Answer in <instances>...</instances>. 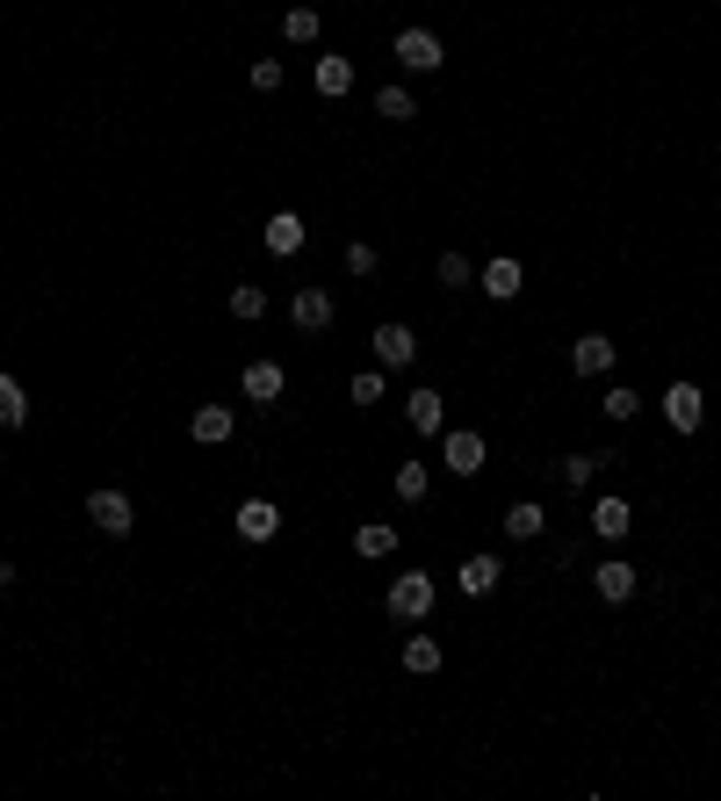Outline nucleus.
<instances>
[{"label":"nucleus","instance_id":"1","mask_svg":"<svg viewBox=\"0 0 721 801\" xmlns=\"http://www.w3.org/2000/svg\"><path fill=\"white\" fill-rule=\"evenodd\" d=\"M433 599H440V593H433V577H426V571L390 577V614H397V621H426Z\"/></svg>","mask_w":721,"mask_h":801},{"label":"nucleus","instance_id":"2","mask_svg":"<svg viewBox=\"0 0 721 801\" xmlns=\"http://www.w3.org/2000/svg\"><path fill=\"white\" fill-rule=\"evenodd\" d=\"M87 520H94V527H102V535H130V527H138V505H130V491H94V499H87Z\"/></svg>","mask_w":721,"mask_h":801},{"label":"nucleus","instance_id":"3","mask_svg":"<svg viewBox=\"0 0 721 801\" xmlns=\"http://www.w3.org/2000/svg\"><path fill=\"white\" fill-rule=\"evenodd\" d=\"M390 52H397V66H404V72H440L447 66V52H440V36H433V30H397Z\"/></svg>","mask_w":721,"mask_h":801},{"label":"nucleus","instance_id":"4","mask_svg":"<svg viewBox=\"0 0 721 801\" xmlns=\"http://www.w3.org/2000/svg\"><path fill=\"white\" fill-rule=\"evenodd\" d=\"M440 462L455 477H477L483 462H491V448H483V434H469V426H447V434H440Z\"/></svg>","mask_w":721,"mask_h":801},{"label":"nucleus","instance_id":"5","mask_svg":"<svg viewBox=\"0 0 721 801\" xmlns=\"http://www.w3.org/2000/svg\"><path fill=\"white\" fill-rule=\"evenodd\" d=\"M664 419L678 426V434H700V426H707V398H700V384H671V390H664Z\"/></svg>","mask_w":721,"mask_h":801},{"label":"nucleus","instance_id":"6","mask_svg":"<svg viewBox=\"0 0 721 801\" xmlns=\"http://www.w3.org/2000/svg\"><path fill=\"white\" fill-rule=\"evenodd\" d=\"M570 368H577L584 384H592V376H614V340H606V332H584L577 347H570Z\"/></svg>","mask_w":721,"mask_h":801},{"label":"nucleus","instance_id":"7","mask_svg":"<svg viewBox=\"0 0 721 801\" xmlns=\"http://www.w3.org/2000/svg\"><path fill=\"white\" fill-rule=\"evenodd\" d=\"M499 577H505V563H499V557H462L455 585H462L469 599H491V593H499Z\"/></svg>","mask_w":721,"mask_h":801},{"label":"nucleus","instance_id":"8","mask_svg":"<svg viewBox=\"0 0 721 801\" xmlns=\"http://www.w3.org/2000/svg\"><path fill=\"white\" fill-rule=\"evenodd\" d=\"M239 535L245 541H275L282 535V505L275 499H245L239 505Z\"/></svg>","mask_w":721,"mask_h":801},{"label":"nucleus","instance_id":"9","mask_svg":"<svg viewBox=\"0 0 721 801\" xmlns=\"http://www.w3.org/2000/svg\"><path fill=\"white\" fill-rule=\"evenodd\" d=\"M376 362H382V368H412V362H419L412 325H376Z\"/></svg>","mask_w":721,"mask_h":801},{"label":"nucleus","instance_id":"10","mask_svg":"<svg viewBox=\"0 0 721 801\" xmlns=\"http://www.w3.org/2000/svg\"><path fill=\"white\" fill-rule=\"evenodd\" d=\"M404 419H412L419 434H447V398H440V390H426V384H419L412 398H404Z\"/></svg>","mask_w":721,"mask_h":801},{"label":"nucleus","instance_id":"11","mask_svg":"<svg viewBox=\"0 0 721 801\" xmlns=\"http://www.w3.org/2000/svg\"><path fill=\"white\" fill-rule=\"evenodd\" d=\"M592 593L606 599V607H620V599H636V563H599V571H592Z\"/></svg>","mask_w":721,"mask_h":801},{"label":"nucleus","instance_id":"12","mask_svg":"<svg viewBox=\"0 0 721 801\" xmlns=\"http://www.w3.org/2000/svg\"><path fill=\"white\" fill-rule=\"evenodd\" d=\"M289 318H296V332H325L332 325V297H325V289H296Z\"/></svg>","mask_w":721,"mask_h":801},{"label":"nucleus","instance_id":"13","mask_svg":"<svg viewBox=\"0 0 721 801\" xmlns=\"http://www.w3.org/2000/svg\"><path fill=\"white\" fill-rule=\"evenodd\" d=\"M267 253H275V261L304 253V217H296V209H275V217H267Z\"/></svg>","mask_w":721,"mask_h":801},{"label":"nucleus","instance_id":"14","mask_svg":"<svg viewBox=\"0 0 721 801\" xmlns=\"http://www.w3.org/2000/svg\"><path fill=\"white\" fill-rule=\"evenodd\" d=\"M188 434L203 440V448H224V440H231V404H195Z\"/></svg>","mask_w":721,"mask_h":801},{"label":"nucleus","instance_id":"15","mask_svg":"<svg viewBox=\"0 0 721 801\" xmlns=\"http://www.w3.org/2000/svg\"><path fill=\"white\" fill-rule=\"evenodd\" d=\"M519 282H527V275H519V261H513V253H499V261L483 267V297H491V304H513Z\"/></svg>","mask_w":721,"mask_h":801},{"label":"nucleus","instance_id":"16","mask_svg":"<svg viewBox=\"0 0 721 801\" xmlns=\"http://www.w3.org/2000/svg\"><path fill=\"white\" fill-rule=\"evenodd\" d=\"M628 527H636L628 499H599V505H592V535H599V541H628Z\"/></svg>","mask_w":721,"mask_h":801},{"label":"nucleus","instance_id":"17","mask_svg":"<svg viewBox=\"0 0 721 801\" xmlns=\"http://www.w3.org/2000/svg\"><path fill=\"white\" fill-rule=\"evenodd\" d=\"M239 384H245V398H253V404H275L282 398V368L275 362H245Z\"/></svg>","mask_w":721,"mask_h":801},{"label":"nucleus","instance_id":"18","mask_svg":"<svg viewBox=\"0 0 721 801\" xmlns=\"http://www.w3.org/2000/svg\"><path fill=\"white\" fill-rule=\"evenodd\" d=\"M390 549H397V527H390V520H360V527H354V557L376 563V557H390Z\"/></svg>","mask_w":721,"mask_h":801},{"label":"nucleus","instance_id":"19","mask_svg":"<svg viewBox=\"0 0 721 801\" xmlns=\"http://www.w3.org/2000/svg\"><path fill=\"white\" fill-rule=\"evenodd\" d=\"M318 94H354V58H318Z\"/></svg>","mask_w":721,"mask_h":801},{"label":"nucleus","instance_id":"20","mask_svg":"<svg viewBox=\"0 0 721 801\" xmlns=\"http://www.w3.org/2000/svg\"><path fill=\"white\" fill-rule=\"evenodd\" d=\"M541 527H549V513H541V505H534V499H519L513 513H505V535H513V541H534V535H541Z\"/></svg>","mask_w":721,"mask_h":801},{"label":"nucleus","instance_id":"21","mask_svg":"<svg viewBox=\"0 0 721 801\" xmlns=\"http://www.w3.org/2000/svg\"><path fill=\"white\" fill-rule=\"evenodd\" d=\"M606 462H614V455H599V448H592V455H563V484H570V491H584L592 477L606 470Z\"/></svg>","mask_w":721,"mask_h":801},{"label":"nucleus","instance_id":"22","mask_svg":"<svg viewBox=\"0 0 721 801\" xmlns=\"http://www.w3.org/2000/svg\"><path fill=\"white\" fill-rule=\"evenodd\" d=\"M404 672H419V679L440 672V643H433V636H404Z\"/></svg>","mask_w":721,"mask_h":801},{"label":"nucleus","instance_id":"23","mask_svg":"<svg viewBox=\"0 0 721 801\" xmlns=\"http://www.w3.org/2000/svg\"><path fill=\"white\" fill-rule=\"evenodd\" d=\"M318 30H325L318 8H289V15H282V36H289V44H318Z\"/></svg>","mask_w":721,"mask_h":801},{"label":"nucleus","instance_id":"24","mask_svg":"<svg viewBox=\"0 0 721 801\" xmlns=\"http://www.w3.org/2000/svg\"><path fill=\"white\" fill-rule=\"evenodd\" d=\"M22 419H30V390L15 376H0V426H22Z\"/></svg>","mask_w":721,"mask_h":801},{"label":"nucleus","instance_id":"25","mask_svg":"<svg viewBox=\"0 0 721 801\" xmlns=\"http://www.w3.org/2000/svg\"><path fill=\"white\" fill-rule=\"evenodd\" d=\"M426 491H433V470H426V462H404V470H397V499H404V505H419Z\"/></svg>","mask_w":721,"mask_h":801},{"label":"nucleus","instance_id":"26","mask_svg":"<svg viewBox=\"0 0 721 801\" xmlns=\"http://www.w3.org/2000/svg\"><path fill=\"white\" fill-rule=\"evenodd\" d=\"M376 116H382V123H412V116H419V102H412L404 88H382V94H376Z\"/></svg>","mask_w":721,"mask_h":801},{"label":"nucleus","instance_id":"27","mask_svg":"<svg viewBox=\"0 0 721 801\" xmlns=\"http://www.w3.org/2000/svg\"><path fill=\"white\" fill-rule=\"evenodd\" d=\"M433 275H440V289H469V275H477V267H469V253H440V267H433Z\"/></svg>","mask_w":721,"mask_h":801},{"label":"nucleus","instance_id":"28","mask_svg":"<svg viewBox=\"0 0 721 801\" xmlns=\"http://www.w3.org/2000/svg\"><path fill=\"white\" fill-rule=\"evenodd\" d=\"M260 311H267V289H253V282H239V289H231V318H245V325H253Z\"/></svg>","mask_w":721,"mask_h":801},{"label":"nucleus","instance_id":"29","mask_svg":"<svg viewBox=\"0 0 721 801\" xmlns=\"http://www.w3.org/2000/svg\"><path fill=\"white\" fill-rule=\"evenodd\" d=\"M599 412H606V419H614V426H620V419H636V412H642V398H636V390H628V384H614V390H606V404H599Z\"/></svg>","mask_w":721,"mask_h":801},{"label":"nucleus","instance_id":"30","mask_svg":"<svg viewBox=\"0 0 721 801\" xmlns=\"http://www.w3.org/2000/svg\"><path fill=\"white\" fill-rule=\"evenodd\" d=\"M376 267H382V253H376L368 239H354V245H346V275H360V282H368Z\"/></svg>","mask_w":721,"mask_h":801},{"label":"nucleus","instance_id":"31","mask_svg":"<svg viewBox=\"0 0 721 801\" xmlns=\"http://www.w3.org/2000/svg\"><path fill=\"white\" fill-rule=\"evenodd\" d=\"M346 398H354V404H376L382 398V368H360L354 384H346Z\"/></svg>","mask_w":721,"mask_h":801},{"label":"nucleus","instance_id":"32","mask_svg":"<svg viewBox=\"0 0 721 801\" xmlns=\"http://www.w3.org/2000/svg\"><path fill=\"white\" fill-rule=\"evenodd\" d=\"M253 88H260V94L282 88V58H253Z\"/></svg>","mask_w":721,"mask_h":801},{"label":"nucleus","instance_id":"33","mask_svg":"<svg viewBox=\"0 0 721 801\" xmlns=\"http://www.w3.org/2000/svg\"><path fill=\"white\" fill-rule=\"evenodd\" d=\"M8 593H15V571H0V599H8Z\"/></svg>","mask_w":721,"mask_h":801}]
</instances>
